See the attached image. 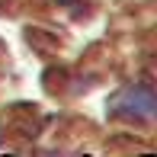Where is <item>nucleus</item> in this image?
Instances as JSON below:
<instances>
[{"mask_svg":"<svg viewBox=\"0 0 157 157\" xmlns=\"http://www.w3.org/2000/svg\"><path fill=\"white\" fill-rule=\"evenodd\" d=\"M112 109L119 116H128V119H154L157 116V93L141 87V83L125 87L112 96Z\"/></svg>","mask_w":157,"mask_h":157,"instance_id":"nucleus-1","label":"nucleus"}]
</instances>
